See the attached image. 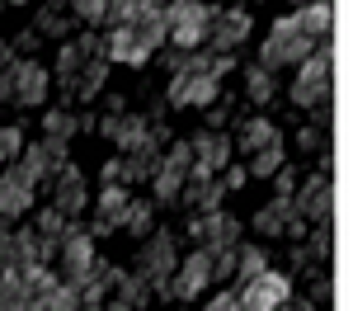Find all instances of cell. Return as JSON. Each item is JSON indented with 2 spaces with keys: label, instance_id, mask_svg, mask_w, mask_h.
<instances>
[{
  "label": "cell",
  "instance_id": "22",
  "mask_svg": "<svg viewBox=\"0 0 353 311\" xmlns=\"http://www.w3.org/2000/svg\"><path fill=\"white\" fill-rule=\"evenodd\" d=\"M288 165V141H283V132L269 141V146H259V151H250L245 156V170H250V179H269L273 170Z\"/></svg>",
  "mask_w": 353,
  "mask_h": 311
},
{
  "label": "cell",
  "instance_id": "1",
  "mask_svg": "<svg viewBox=\"0 0 353 311\" xmlns=\"http://www.w3.org/2000/svg\"><path fill=\"white\" fill-rule=\"evenodd\" d=\"M212 5L208 0H165V48H174V52H198L203 43H208V24H212Z\"/></svg>",
  "mask_w": 353,
  "mask_h": 311
},
{
  "label": "cell",
  "instance_id": "14",
  "mask_svg": "<svg viewBox=\"0 0 353 311\" xmlns=\"http://www.w3.org/2000/svg\"><path fill=\"white\" fill-rule=\"evenodd\" d=\"M189 146H193V165L208 170V174H221V170L231 165V156H236L231 137H226V132H217V128H203V132H193Z\"/></svg>",
  "mask_w": 353,
  "mask_h": 311
},
{
  "label": "cell",
  "instance_id": "47",
  "mask_svg": "<svg viewBox=\"0 0 353 311\" xmlns=\"http://www.w3.org/2000/svg\"><path fill=\"white\" fill-rule=\"evenodd\" d=\"M0 10H5V5H0Z\"/></svg>",
  "mask_w": 353,
  "mask_h": 311
},
{
  "label": "cell",
  "instance_id": "5",
  "mask_svg": "<svg viewBox=\"0 0 353 311\" xmlns=\"http://www.w3.org/2000/svg\"><path fill=\"white\" fill-rule=\"evenodd\" d=\"M330 66H334V48L330 43H316V52L297 66V81L288 85V99L297 109H316L330 99Z\"/></svg>",
  "mask_w": 353,
  "mask_h": 311
},
{
  "label": "cell",
  "instance_id": "41",
  "mask_svg": "<svg viewBox=\"0 0 353 311\" xmlns=\"http://www.w3.org/2000/svg\"><path fill=\"white\" fill-rule=\"evenodd\" d=\"M330 292H334V288H330V279L316 269V279H311V307H330Z\"/></svg>",
  "mask_w": 353,
  "mask_h": 311
},
{
  "label": "cell",
  "instance_id": "15",
  "mask_svg": "<svg viewBox=\"0 0 353 311\" xmlns=\"http://www.w3.org/2000/svg\"><path fill=\"white\" fill-rule=\"evenodd\" d=\"M38 259L33 226H0V269H24Z\"/></svg>",
  "mask_w": 353,
  "mask_h": 311
},
{
  "label": "cell",
  "instance_id": "44",
  "mask_svg": "<svg viewBox=\"0 0 353 311\" xmlns=\"http://www.w3.org/2000/svg\"><path fill=\"white\" fill-rule=\"evenodd\" d=\"M301 307H306V302H292V297H288L283 307H273V311H301Z\"/></svg>",
  "mask_w": 353,
  "mask_h": 311
},
{
  "label": "cell",
  "instance_id": "19",
  "mask_svg": "<svg viewBox=\"0 0 353 311\" xmlns=\"http://www.w3.org/2000/svg\"><path fill=\"white\" fill-rule=\"evenodd\" d=\"M288 217H297V208H292V198H283V194H273L264 208H254L250 212V231H259V236H283V226H288Z\"/></svg>",
  "mask_w": 353,
  "mask_h": 311
},
{
  "label": "cell",
  "instance_id": "33",
  "mask_svg": "<svg viewBox=\"0 0 353 311\" xmlns=\"http://www.w3.org/2000/svg\"><path fill=\"white\" fill-rule=\"evenodd\" d=\"M306 236H311V245H306L311 264H321V269H325V264H330V245H334V236H330V222H311V226H306Z\"/></svg>",
  "mask_w": 353,
  "mask_h": 311
},
{
  "label": "cell",
  "instance_id": "28",
  "mask_svg": "<svg viewBox=\"0 0 353 311\" xmlns=\"http://www.w3.org/2000/svg\"><path fill=\"white\" fill-rule=\"evenodd\" d=\"M146 184H151V194H156V198H151L156 208H174V203H179V189H184V174H174V170L156 165V174H151Z\"/></svg>",
  "mask_w": 353,
  "mask_h": 311
},
{
  "label": "cell",
  "instance_id": "25",
  "mask_svg": "<svg viewBox=\"0 0 353 311\" xmlns=\"http://www.w3.org/2000/svg\"><path fill=\"white\" fill-rule=\"evenodd\" d=\"M273 94H278V81H273V71H264L259 61H254V66H245V99L264 109V104H273Z\"/></svg>",
  "mask_w": 353,
  "mask_h": 311
},
{
  "label": "cell",
  "instance_id": "8",
  "mask_svg": "<svg viewBox=\"0 0 353 311\" xmlns=\"http://www.w3.org/2000/svg\"><path fill=\"white\" fill-rule=\"evenodd\" d=\"M250 28H254V14L245 5H221L208 24V52H236L241 43H250Z\"/></svg>",
  "mask_w": 353,
  "mask_h": 311
},
{
  "label": "cell",
  "instance_id": "12",
  "mask_svg": "<svg viewBox=\"0 0 353 311\" xmlns=\"http://www.w3.org/2000/svg\"><path fill=\"white\" fill-rule=\"evenodd\" d=\"M48 184H52V208H61L66 217H81L85 203H90V179H85V170L66 161Z\"/></svg>",
  "mask_w": 353,
  "mask_h": 311
},
{
  "label": "cell",
  "instance_id": "20",
  "mask_svg": "<svg viewBox=\"0 0 353 311\" xmlns=\"http://www.w3.org/2000/svg\"><path fill=\"white\" fill-rule=\"evenodd\" d=\"M128 28H132V38H137V43H141L151 57L165 48V33H170V24H165V10H137Z\"/></svg>",
  "mask_w": 353,
  "mask_h": 311
},
{
  "label": "cell",
  "instance_id": "48",
  "mask_svg": "<svg viewBox=\"0 0 353 311\" xmlns=\"http://www.w3.org/2000/svg\"><path fill=\"white\" fill-rule=\"evenodd\" d=\"M0 5H5V0H0Z\"/></svg>",
  "mask_w": 353,
  "mask_h": 311
},
{
  "label": "cell",
  "instance_id": "9",
  "mask_svg": "<svg viewBox=\"0 0 353 311\" xmlns=\"http://www.w3.org/2000/svg\"><path fill=\"white\" fill-rule=\"evenodd\" d=\"M165 99L174 109H212L221 99V81L217 76H189V71H170Z\"/></svg>",
  "mask_w": 353,
  "mask_h": 311
},
{
  "label": "cell",
  "instance_id": "38",
  "mask_svg": "<svg viewBox=\"0 0 353 311\" xmlns=\"http://www.w3.org/2000/svg\"><path fill=\"white\" fill-rule=\"evenodd\" d=\"M245 184H250V170L245 165H226L221 170V189H226V194H241Z\"/></svg>",
  "mask_w": 353,
  "mask_h": 311
},
{
  "label": "cell",
  "instance_id": "27",
  "mask_svg": "<svg viewBox=\"0 0 353 311\" xmlns=\"http://www.w3.org/2000/svg\"><path fill=\"white\" fill-rule=\"evenodd\" d=\"M33 28H38V38H48V43H66V33H71V14H66V10H52V5H43V10L33 14Z\"/></svg>",
  "mask_w": 353,
  "mask_h": 311
},
{
  "label": "cell",
  "instance_id": "17",
  "mask_svg": "<svg viewBox=\"0 0 353 311\" xmlns=\"http://www.w3.org/2000/svg\"><path fill=\"white\" fill-rule=\"evenodd\" d=\"M330 24H334L330 0H306V5L292 10V28L301 38H311V43H330Z\"/></svg>",
  "mask_w": 353,
  "mask_h": 311
},
{
  "label": "cell",
  "instance_id": "2",
  "mask_svg": "<svg viewBox=\"0 0 353 311\" xmlns=\"http://www.w3.org/2000/svg\"><path fill=\"white\" fill-rule=\"evenodd\" d=\"M99 241L90 236V226H66V236H61V245H57V279L71 283V288H81L99 274Z\"/></svg>",
  "mask_w": 353,
  "mask_h": 311
},
{
  "label": "cell",
  "instance_id": "4",
  "mask_svg": "<svg viewBox=\"0 0 353 311\" xmlns=\"http://www.w3.org/2000/svg\"><path fill=\"white\" fill-rule=\"evenodd\" d=\"M179 264V231H165V226H151L137 245V279H146L151 288H161Z\"/></svg>",
  "mask_w": 353,
  "mask_h": 311
},
{
  "label": "cell",
  "instance_id": "21",
  "mask_svg": "<svg viewBox=\"0 0 353 311\" xmlns=\"http://www.w3.org/2000/svg\"><path fill=\"white\" fill-rule=\"evenodd\" d=\"M146 137H151V118H146V113H118V123H113V137H109V141L123 151V156H132V151H137Z\"/></svg>",
  "mask_w": 353,
  "mask_h": 311
},
{
  "label": "cell",
  "instance_id": "23",
  "mask_svg": "<svg viewBox=\"0 0 353 311\" xmlns=\"http://www.w3.org/2000/svg\"><path fill=\"white\" fill-rule=\"evenodd\" d=\"M273 137H278V128H273L269 118H241V128H236V137H231V146H236L241 156H250V151L269 146Z\"/></svg>",
  "mask_w": 353,
  "mask_h": 311
},
{
  "label": "cell",
  "instance_id": "31",
  "mask_svg": "<svg viewBox=\"0 0 353 311\" xmlns=\"http://www.w3.org/2000/svg\"><path fill=\"white\" fill-rule=\"evenodd\" d=\"M76 132H81V113H71V109H48L43 113V137L71 141Z\"/></svg>",
  "mask_w": 353,
  "mask_h": 311
},
{
  "label": "cell",
  "instance_id": "43",
  "mask_svg": "<svg viewBox=\"0 0 353 311\" xmlns=\"http://www.w3.org/2000/svg\"><path fill=\"white\" fill-rule=\"evenodd\" d=\"M128 109V99L123 94H104V113H123Z\"/></svg>",
  "mask_w": 353,
  "mask_h": 311
},
{
  "label": "cell",
  "instance_id": "36",
  "mask_svg": "<svg viewBox=\"0 0 353 311\" xmlns=\"http://www.w3.org/2000/svg\"><path fill=\"white\" fill-rule=\"evenodd\" d=\"M43 311H81V288H71V283H57L52 297L43 302Z\"/></svg>",
  "mask_w": 353,
  "mask_h": 311
},
{
  "label": "cell",
  "instance_id": "13",
  "mask_svg": "<svg viewBox=\"0 0 353 311\" xmlns=\"http://www.w3.org/2000/svg\"><path fill=\"white\" fill-rule=\"evenodd\" d=\"M48 90H52V76H48V66L43 61H33V57H19L14 61V104H24V109H38V104H48Z\"/></svg>",
  "mask_w": 353,
  "mask_h": 311
},
{
  "label": "cell",
  "instance_id": "42",
  "mask_svg": "<svg viewBox=\"0 0 353 311\" xmlns=\"http://www.w3.org/2000/svg\"><path fill=\"white\" fill-rule=\"evenodd\" d=\"M10 43H14L10 52H14V57H24V52H33V48H38L43 38H38V28H24V33H19V38H10Z\"/></svg>",
  "mask_w": 353,
  "mask_h": 311
},
{
  "label": "cell",
  "instance_id": "29",
  "mask_svg": "<svg viewBox=\"0 0 353 311\" xmlns=\"http://www.w3.org/2000/svg\"><path fill=\"white\" fill-rule=\"evenodd\" d=\"M128 203H132V189H128V184H104V189H99V203H94V217H104V222L118 226V217H123Z\"/></svg>",
  "mask_w": 353,
  "mask_h": 311
},
{
  "label": "cell",
  "instance_id": "26",
  "mask_svg": "<svg viewBox=\"0 0 353 311\" xmlns=\"http://www.w3.org/2000/svg\"><path fill=\"white\" fill-rule=\"evenodd\" d=\"M264 269H269V250H264V245H236V274H231V279H236V288H241V283H250L254 279V274H264Z\"/></svg>",
  "mask_w": 353,
  "mask_h": 311
},
{
  "label": "cell",
  "instance_id": "6",
  "mask_svg": "<svg viewBox=\"0 0 353 311\" xmlns=\"http://www.w3.org/2000/svg\"><path fill=\"white\" fill-rule=\"evenodd\" d=\"M208 283H212V250H208V245H193L156 292L170 297V302H193V297H203V288H208Z\"/></svg>",
  "mask_w": 353,
  "mask_h": 311
},
{
  "label": "cell",
  "instance_id": "18",
  "mask_svg": "<svg viewBox=\"0 0 353 311\" xmlns=\"http://www.w3.org/2000/svg\"><path fill=\"white\" fill-rule=\"evenodd\" d=\"M241 217H231V212H221V208H212V212H203V245L208 250H231V245H241Z\"/></svg>",
  "mask_w": 353,
  "mask_h": 311
},
{
  "label": "cell",
  "instance_id": "46",
  "mask_svg": "<svg viewBox=\"0 0 353 311\" xmlns=\"http://www.w3.org/2000/svg\"><path fill=\"white\" fill-rule=\"evenodd\" d=\"M301 311H325V307H311V302H306V307H301Z\"/></svg>",
  "mask_w": 353,
  "mask_h": 311
},
{
  "label": "cell",
  "instance_id": "40",
  "mask_svg": "<svg viewBox=\"0 0 353 311\" xmlns=\"http://www.w3.org/2000/svg\"><path fill=\"white\" fill-rule=\"evenodd\" d=\"M269 179H273V194H283V198H292V189H297V170H292V165H283V170H273Z\"/></svg>",
  "mask_w": 353,
  "mask_h": 311
},
{
  "label": "cell",
  "instance_id": "30",
  "mask_svg": "<svg viewBox=\"0 0 353 311\" xmlns=\"http://www.w3.org/2000/svg\"><path fill=\"white\" fill-rule=\"evenodd\" d=\"M104 81H109V61H85V71L76 76V99H99L104 94Z\"/></svg>",
  "mask_w": 353,
  "mask_h": 311
},
{
  "label": "cell",
  "instance_id": "39",
  "mask_svg": "<svg viewBox=\"0 0 353 311\" xmlns=\"http://www.w3.org/2000/svg\"><path fill=\"white\" fill-rule=\"evenodd\" d=\"M203 311H241V297H236V288H221V292H212Z\"/></svg>",
  "mask_w": 353,
  "mask_h": 311
},
{
  "label": "cell",
  "instance_id": "16",
  "mask_svg": "<svg viewBox=\"0 0 353 311\" xmlns=\"http://www.w3.org/2000/svg\"><path fill=\"white\" fill-rule=\"evenodd\" d=\"M104 61H118V66H146V61H151V52H146V48H141V43H137L132 38V28L128 24H118V28H109V33H104Z\"/></svg>",
  "mask_w": 353,
  "mask_h": 311
},
{
  "label": "cell",
  "instance_id": "3",
  "mask_svg": "<svg viewBox=\"0 0 353 311\" xmlns=\"http://www.w3.org/2000/svg\"><path fill=\"white\" fill-rule=\"evenodd\" d=\"M311 52H316V43L301 38L297 28H292V14H278L273 28H269V38L259 43V57H254V61H259L264 71H283V66H301Z\"/></svg>",
  "mask_w": 353,
  "mask_h": 311
},
{
  "label": "cell",
  "instance_id": "35",
  "mask_svg": "<svg viewBox=\"0 0 353 311\" xmlns=\"http://www.w3.org/2000/svg\"><path fill=\"white\" fill-rule=\"evenodd\" d=\"M71 14H76V19H81L85 28H104L109 0H71Z\"/></svg>",
  "mask_w": 353,
  "mask_h": 311
},
{
  "label": "cell",
  "instance_id": "10",
  "mask_svg": "<svg viewBox=\"0 0 353 311\" xmlns=\"http://www.w3.org/2000/svg\"><path fill=\"white\" fill-rule=\"evenodd\" d=\"M33 194H38V184L24 174V165L14 161V165L0 170V222H19L28 208H33Z\"/></svg>",
  "mask_w": 353,
  "mask_h": 311
},
{
  "label": "cell",
  "instance_id": "11",
  "mask_svg": "<svg viewBox=\"0 0 353 311\" xmlns=\"http://www.w3.org/2000/svg\"><path fill=\"white\" fill-rule=\"evenodd\" d=\"M330 203H334V189H330L325 170H316V174L297 179V189H292V208H297L301 222H330Z\"/></svg>",
  "mask_w": 353,
  "mask_h": 311
},
{
  "label": "cell",
  "instance_id": "37",
  "mask_svg": "<svg viewBox=\"0 0 353 311\" xmlns=\"http://www.w3.org/2000/svg\"><path fill=\"white\" fill-rule=\"evenodd\" d=\"M297 151H306V156L330 151V132H325V128H316V123H306V128L297 132Z\"/></svg>",
  "mask_w": 353,
  "mask_h": 311
},
{
  "label": "cell",
  "instance_id": "24",
  "mask_svg": "<svg viewBox=\"0 0 353 311\" xmlns=\"http://www.w3.org/2000/svg\"><path fill=\"white\" fill-rule=\"evenodd\" d=\"M151 226H156V203L132 194V203H128V208H123V217H118V231H128V236H137V241H141Z\"/></svg>",
  "mask_w": 353,
  "mask_h": 311
},
{
  "label": "cell",
  "instance_id": "45",
  "mask_svg": "<svg viewBox=\"0 0 353 311\" xmlns=\"http://www.w3.org/2000/svg\"><path fill=\"white\" fill-rule=\"evenodd\" d=\"M5 5H33V0H5Z\"/></svg>",
  "mask_w": 353,
  "mask_h": 311
},
{
  "label": "cell",
  "instance_id": "32",
  "mask_svg": "<svg viewBox=\"0 0 353 311\" xmlns=\"http://www.w3.org/2000/svg\"><path fill=\"white\" fill-rule=\"evenodd\" d=\"M161 165L174 170V174H189V170H193V146H189V141H179V137H170V141H165V151H161Z\"/></svg>",
  "mask_w": 353,
  "mask_h": 311
},
{
  "label": "cell",
  "instance_id": "7",
  "mask_svg": "<svg viewBox=\"0 0 353 311\" xmlns=\"http://www.w3.org/2000/svg\"><path fill=\"white\" fill-rule=\"evenodd\" d=\"M236 297H241V311H273V307H283V302L292 297V274L264 269V274H254L250 283H241Z\"/></svg>",
  "mask_w": 353,
  "mask_h": 311
},
{
  "label": "cell",
  "instance_id": "34",
  "mask_svg": "<svg viewBox=\"0 0 353 311\" xmlns=\"http://www.w3.org/2000/svg\"><path fill=\"white\" fill-rule=\"evenodd\" d=\"M19 151H24V128L19 123H0V165L19 161Z\"/></svg>",
  "mask_w": 353,
  "mask_h": 311
}]
</instances>
